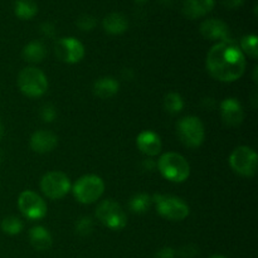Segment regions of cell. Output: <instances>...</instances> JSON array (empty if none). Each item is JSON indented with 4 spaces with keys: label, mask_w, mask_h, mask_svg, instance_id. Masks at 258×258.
I'll list each match as a JSON object with an SVG mask.
<instances>
[{
    "label": "cell",
    "mask_w": 258,
    "mask_h": 258,
    "mask_svg": "<svg viewBox=\"0 0 258 258\" xmlns=\"http://www.w3.org/2000/svg\"><path fill=\"white\" fill-rule=\"evenodd\" d=\"M207 70L221 82H234L243 76L246 58L233 40L217 43L207 54Z\"/></svg>",
    "instance_id": "obj_1"
},
{
    "label": "cell",
    "mask_w": 258,
    "mask_h": 258,
    "mask_svg": "<svg viewBox=\"0 0 258 258\" xmlns=\"http://www.w3.org/2000/svg\"><path fill=\"white\" fill-rule=\"evenodd\" d=\"M158 168L161 175L173 183H183L190 174L189 163L178 153H166L161 155Z\"/></svg>",
    "instance_id": "obj_2"
},
{
    "label": "cell",
    "mask_w": 258,
    "mask_h": 258,
    "mask_svg": "<svg viewBox=\"0 0 258 258\" xmlns=\"http://www.w3.org/2000/svg\"><path fill=\"white\" fill-rule=\"evenodd\" d=\"M18 87L27 97H40L48 90V80L44 73L35 67H27L18 76Z\"/></svg>",
    "instance_id": "obj_3"
},
{
    "label": "cell",
    "mask_w": 258,
    "mask_h": 258,
    "mask_svg": "<svg viewBox=\"0 0 258 258\" xmlns=\"http://www.w3.org/2000/svg\"><path fill=\"white\" fill-rule=\"evenodd\" d=\"M151 201L155 203L158 213L169 221H183L190 212L188 204L178 197L155 194Z\"/></svg>",
    "instance_id": "obj_4"
},
{
    "label": "cell",
    "mask_w": 258,
    "mask_h": 258,
    "mask_svg": "<svg viewBox=\"0 0 258 258\" xmlns=\"http://www.w3.org/2000/svg\"><path fill=\"white\" fill-rule=\"evenodd\" d=\"M105 191V183L97 175H85L73 185V196L80 203L91 204L101 198Z\"/></svg>",
    "instance_id": "obj_5"
},
{
    "label": "cell",
    "mask_w": 258,
    "mask_h": 258,
    "mask_svg": "<svg viewBox=\"0 0 258 258\" xmlns=\"http://www.w3.org/2000/svg\"><path fill=\"white\" fill-rule=\"evenodd\" d=\"M96 217L103 226L112 231H121L127 224V217L122 207L111 199L98 204L96 209Z\"/></svg>",
    "instance_id": "obj_6"
},
{
    "label": "cell",
    "mask_w": 258,
    "mask_h": 258,
    "mask_svg": "<svg viewBox=\"0 0 258 258\" xmlns=\"http://www.w3.org/2000/svg\"><path fill=\"white\" fill-rule=\"evenodd\" d=\"M179 139L189 148H199L206 138L204 125L196 116H185L176 125Z\"/></svg>",
    "instance_id": "obj_7"
},
{
    "label": "cell",
    "mask_w": 258,
    "mask_h": 258,
    "mask_svg": "<svg viewBox=\"0 0 258 258\" xmlns=\"http://www.w3.org/2000/svg\"><path fill=\"white\" fill-rule=\"evenodd\" d=\"M257 163L256 151L248 146H238L229 156L231 168L242 176H253L257 171Z\"/></svg>",
    "instance_id": "obj_8"
},
{
    "label": "cell",
    "mask_w": 258,
    "mask_h": 258,
    "mask_svg": "<svg viewBox=\"0 0 258 258\" xmlns=\"http://www.w3.org/2000/svg\"><path fill=\"white\" fill-rule=\"evenodd\" d=\"M40 189L49 199H60L71 190L70 178L62 171H49L43 175Z\"/></svg>",
    "instance_id": "obj_9"
},
{
    "label": "cell",
    "mask_w": 258,
    "mask_h": 258,
    "mask_svg": "<svg viewBox=\"0 0 258 258\" xmlns=\"http://www.w3.org/2000/svg\"><path fill=\"white\" fill-rule=\"evenodd\" d=\"M18 207L25 218L30 221L44 218L47 214V204L42 197L32 190H25L18 198Z\"/></svg>",
    "instance_id": "obj_10"
},
{
    "label": "cell",
    "mask_w": 258,
    "mask_h": 258,
    "mask_svg": "<svg viewBox=\"0 0 258 258\" xmlns=\"http://www.w3.org/2000/svg\"><path fill=\"white\" fill-rule=\"evenodd\" d=\"M55 55L64 63H78L85 57V47L78 39L73 37L60 38L54 47Z\"/></svg>",
    "instance_id": "obj_11"
},
{
    "label": "cell",
    "mask_w": 258,
    "mask_h": 258,
    "mask_svg": "<svg viewBox=\"0 0 258 258\" xmlns=\"http://www.w3.org/2000/svg\"><path fill=\"white\" fill-rule=\"evenodd\" d=\"M221 116L227 126L236 127L241 125L243 121V108L236 98H226L221 103Z\"/></svg>",
    "instance_id": "obj_12"
},
{
    "label": "cell",
    "mask_w": 258,
    "mask_h": 258,
    "mask_svg": "<svg viewBox=\"0 0 258 258\" xmlns=\"http://www.w3.org/2000/svg\"><path fill=\"white\" fill-rule=\"evenodd\" d=\"M201 33L206 39L209 40H229L228 25L219 19H208L202 23Z\"/></svg>",
    "instance_id": "obj_13"
},
{
    "label": "cell",
    "mask_w": 258,
    "mask_h": 258,
    "mask_svg": "<svg viewBox=\"0 0 258 258\" xmlns=\"http://www.w3.org/2000/svg\"><path fill=\"white\" fill-rule=\"evenodd\" d=\"M57 135L47 130L35 131L30 138V148L38 154L50 153L57 146Z\"/></svg>",
    "instance_id": "obj_14"
},
{
    "label": "cell",
    "mask_w": 258,
    "mask_h": 258,
    "mask_svg": "<svg viewBox=\"0 0 258 258\" xmlns=\"http://www.w3.org/2000/svg\"><path fill=\"white\" fill-rule=\"evenodd\" d=\"M139 150L148 156H155L161 151V140L153 131H143L136 139Z\"/></svg>",
    "instance_id": "obj_15"
},
{
    "label": "cell",
    "mask_w": 258,
    "mask_h": 258,
    "mask_svg": "<svg viewBox=\"0 0 258 258\" xmlns=\"http://www.w3.org/2000/svg\"><path fill=\"white\" fill-rule=\"evenodd\" d=\"M214 7V0H183L184 14L191 19L204 17Z\"/></svg>",
    "instance_id": "obj_16"
},
{
    "label": "cell",
    "mask_w": 258,
    "mask_h": 258,
    "mask_svg": "<svg viewBox=\"0 0 258 258\" xmlns=\"http://www.w3.org/2000/svg\"><path fill=\"white\" fill-rule=\"evenodd\" d=\"M102 25L103 29H105L108 34L118 35L126 32V29H127L128 27V23L125 15L121 14V13H110V14L105 17Z\"/></svg>",
    "instance_id": "obj_17"
},
{
    "label": "cell",
    "mask_w": 258,
    "mask_h": 258,
    "mask_svg": "<svg viewBox=\"0 0 258 258\" xmlns=\"http://www.w3.org/2000/svg\"><path fill=\"white\" fill-rule=\"evenodd\" d=\"M118 88H120V85L115 78L103 77L96 81L93 85V92L97 97L106 100V98L113 97L118 92Z\"/></svg>",
    "instance_id": "obj_18"
},
{
    "label": "cell",
    "mask_w": 258,
    "mask_h": 258,
    "mask_svg": "<svg viewBox=\"0 0 258 258\" xmlns=\"http://www.w3.org/2000/svg\"><path fill=\"white\" fill-rule=\"evenodd\" d=\"M29 239L32 246L37 251H47L52 246V236L44 227H33L29 232Z\"/></svg>",
    "instance_id": "obj_19"
},
{
    "label": "cell",
    "mask_w": 258,
    "mask_h": 258,
    "mask_svg": "<svg viewBox=\"0 0 258 258\" xmlns=\"http://www.w3.org/2000/svg\"><path fill=\"white\" fill-rule=\"evenodd\" d=\"M45 54H47V49L39 40H33V42L28 43L23 49V58L29 63L42 62Z\"/></svg>",
    "instance_id": "obj_20"
},
{
    "label": "cell",
    "mask_w": 258,
    "mask_h": 258,
    "mask_svg": "<svg viewBox=\"0 0 258 258\" xmlns=\"http://www.w3.org/2000/svg\"><path fill=\"white\" fill-rule=\"evenodd\" d=\"M15 15L19 19L29 20L38 13V7L34 0H17L14 7Z\"/></svg>",
    "instance_id": "obj_21"
},
{
    "label": "cell",
    "mask_w": 258,
    "mask_h": 258,
    "mask_svg": "<svg viewBox=\"0 0 258 258\" xmlns=\"http://www.w3.org/2000/svg\"><path fill=\"white\" fill-rule=\"evenodd\" d=\"M151 203H153V201H151L150 196H148V194L145 193H140V194H136V196H134L133 198L130 199L128 206H130V209L134 212V213L143 214L150 208Z\"/></svg>",
    "instance_id": "obj_22"
},
{
    "label": "cell",
    "mask_w": 258,
    "mask_h": 258,
    "mask_svg": "<svg viewBox=\"0 0 258 258\" xmlns=\"http://www.w3.org/2000/svg\"><path fill=\"white\" fill-rule=\"evenodd\" d=\"M164 107H165V110L168 111L169 113L176 115V113H179L183 110L184 101L179 93H168V95L165 96V100H164Z\"/></svg>",
    "instance_id": "obj_23"
},
{
    "label": "cell",
    "mask_w": 258,
    "mask_h": 258,
    "mask_svg": "<svg viewBox=\"0 0 258 258\" xmlns=\"http://www.w3.org/2000/svg\"><path fill=\"white\" fill-rule=\"evenodd\" d=\"M0 227H2V231L4 233L10 234V236H15V234H19L22 232L23 222L19 218H17V217L9 216L3 219Z\"/></svg>",
    "instance_id": "obj_24"
},
{
    "label": "cell",
    "mask_w": 258,
    "mask_h": 258,
    "mask_svg": "<svg viewBox=\"0 0 258 258\" xmlns=\"http://www.w3.org/2000/svg\"><path fill=\"white\" fill-rule=\"evenodd\" d=\"M241 50L248 54L249 57L256 59L258 57V49H257V35L248 34L244 35L241 39Z\"/></svg>",
    "instance_id": "obj_25"
},
{
    "label": "cell",
    "mask_w": 258,
    "mask_h": 258,
    "mask_svg": "<svg viewBox=\"0 0 258 258\" xmlns=\"http://www.w3.org/2000/svg\"><path fill=\"white\" fill-rule=\"evenodd\" d=\"M93 231V222L90 217H82L78 219L76 223V232L80 234L81 237H87L92 233Z\"/></svg>",
    "instance_id": "obj_26"
},
{
    "label": "cell",
    "mask_w": 258,
    "mask_h": 258,
    "mask_svg": "<svg viewBox=\"0 0 258 258\" xmlns=\"http://www.w3.org/2000/svg\"><path fill=\"white\" fill-rule=\"evenodd\" d=\"M76 24L83 32H90L96 27V19L91 14H81L76 20Z\"/></svg>",
    "instance_id": "obj_27"
},
{
    "label": "cell",
    "mask_w": 258,
    "mask_h": 258,
    "mask_svg": "<svg viewBox=\"0 0 258 258\" xmlns=\"http://www.w3.org/2000/svg\"><path fill=\"white\" fill-rule=\"evenodd\" d=\"M57 116V111H55L54 106L53 105H44L42 107V111H40V117L44 122H52L53 120Z\"/></svg>",
    "instance_id": "obj_28"
},
{
    "label": "cell",
    "mask_w": 258,
    "mask_h": 258,
    "mask_svg": "<svg viewBox=\"0 0 258 258\" xmlns=\"http://www.w3.org/2000/svg\"><path fill=\"white\" fill-rule=\"evenodd\" d=\"M40 32H42V34L44 35V37L52 38L54 37L55 34V27L52 24V23L45 22L40 25Z\"/></svg>",
    "instance_id": "obj_29"
},
{
    "label": "cell",
    "mask_w": 258,
    "mask_h": 258,
    "mask_svg": "<svg viewBox=\"0 0 258 258\" xmlns=\"http://www.w3.org/2000/svg\"><path fill=\"white\" fill-rule=\"evenodd\" d=\"M175 257V251L170 247H165V248H161L158 253L155 254L154 258H174Z\"/></svg>",
    "instance_id": "obj_30"
},
{
    "label": "cell",
    "mask_w": 258,
    "mask_h": 258,
    "mask_svg": "<svg viewBox=\"0 0 258 258\" xmlns=\"http://www.w3.org/2000/svg\"><path fill=\"white\" fill-rule=\"evenodd\" d=\"M243 3H244V0H224V5L228 8H231V9L241 7Z\"/></svg>",
    "instance_id": "obj_31"
},
{
    "label": "cell",
    "mask_w": 258,
    "mask_h": 258,
    "mask_svg": "<svg viewBox=\"0 0 258 258\" xmlns=\"http://www.w3.org/2000/svg\"><path fill=\"white\" fill-rule=\"evenodd\" d=\"M3 135H4V128H3V125L0 123V140H2Z\"/></svg>",
    "instance_id": "obj_32"
},
{
    "label": "cell",
    "mask_w": 258,
    "mask_h": 258,
    "mask_svg": "<svg viewBox=\"0 0 258 258\" xmlns=\"http://www.w3.org/2000/svg\"><path fill=\"white\" fill-rule=\"evenodd\" d=\"M161 2V4H164V5H168V4H170L171 2H173V0H160Z\"/></svg>",
    "instance_id": "obj_33"
},
{
    "label": "cell",
    "mask_w": 258,
    "mask_h": 258,
    "mask_svg": "<svg viewBox=\"0 0 258 258\" xmlns=\"http://www.w3.org/2000/svg\"><path fill=\"white\" fill-rule=\"evenodd\" d=\"M146 2H149V0H135V3H138V4H145Z\"/></svg>",
    "instance_id": "obj_34"
},
{
    "label": "cell",
    "mask_w": 258,
    "mask_h": 258,
    "mask_svg": "<svg viewBox=\"0 0 258 258\" xmlns=\"http://www.w3.org/2000/svg\"><path fill=\"white\" fill-rule=\"evenodd\" d=\"M211 258H227V257H224V256H221V254H216V256H212Z\"/></svg>",
    "instance_id": "obj_35"
}]
</instances>
